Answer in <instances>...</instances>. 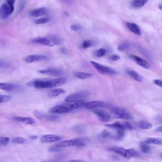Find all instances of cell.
<instances>
[{"label":"cell","mask_w":162,"mask_h":162,"mask_svg":"<svg viewBox=\"0 0 162 162\" xmlns=\"http://www.w3.org/2000/svg\"><path fill=\"white\" fill-rule=\"evenodd\" d=\"M66 82V80L64 78L52 80L39 79L28 82L27 85L38 89L48 88L62 85Z\"/></svg>","instance_id":"6da1fadb"},{"label":"cell","mask_w":162,"mask_h":162,"mask_svg":"<svg viewBox=\"0 0 162 162\" xmlns=\"http://www.w3.org/2000/svg\"><path fill=\"white\" fill-rule=\"evenodd\" d=\"M6 3L2 4L0 8V17L3 19H7L13 13L14 10L15 1H7Z\"/></svg>","instance_id":"7a4b0ae2"},{"label":"cell","mask_w":162,"mask_h":162,"mask_svg":"<svg viewBox=\"0 0 162 162\" xmlns=\"http://www.w3.org/2000/svg\"><path fill=\"white\" fill-rule=\"evenodd\" d=\"M86 139L83 138H77L67 140L59 143L56 146L60 148L73 146L83 147L86 145Z\"/></svg>","instance_id":"3957f363"},{"label":"cell","mask_w":162,"mask_h":162,"mask_svg":"<svg viewBox=\"0 0 162 162\" xmlns=\"http://www.w3.org/2000/svg\"><path fill=\"white\" fill-rule=\"evenodd\" d=\"M111 112L113 116L117 118L132 120L134 117L130 112L126 110L119 107L112 108Z\"/></svg>","instance_id":"277c9868"},{"label":"cell","mask_w":162,"mask_h":162,"mask_svg":"<svg viewBox=\"0 0 162 162\" xmlns=\"http://www.w3.org/2000/svg\"><path fill=\"white\" fill-rule=\"evenodd\" d=\"M90 62L97 71L101 74L116 75L118 74L117 72L111 68L93 61H91Z\"/></svg>","instance_id":"5b68a950"},{"label":"cell","mask_w":162,"mask_h":162,"mask_svg":"<svg viewBox=\"0 0 162 162\" xmlns=\"http://www.w3.org/2000/svg\"><path fill=\"white\" fill-rule=\"evenodd\" d=\"M87 91H83L77 92L68 96L65 99L66 102L83 101L89 96Z\"/></svg>","instance_id":"8992f818"},{"label":"cell","mask_w":162,"mask_h":162,"mask_svg":"<svg viewBox=\"0 0 162 162\" xmlns=\"http://www.w3.org/2000/svg\"><path fill=\"white\" fill-rule=\"evenodd\" d=\"M33 114L38 119L41 120L54 122L60 119V117L58 115L46 114L37 111H34Z\"/></svg>","instance_id":"52a82bcc"},{"label":"cell","mask_w":162,"mask_h":162,"mask_svg":"<svg viewBox=\"0 0 162 162\" xmlns=\"http://www.w3.org/2000/svg\"><path fill=\"white\" fill-rule=\"evenodd\" d=\"M39 72L41 74L53 77H60L63 74V71L60 68H50L40 70Z\"/></svg>","instance_id":"ba28073f"},{"label":"cell","mask_w":162,"mask_h":162,"mask_svg":"<svg viewBox=\"0 0 162 162\" xmlns=\"http://www.w3.org/2000/svg\"><path fill=\"white\" fill-rule=\"evenodd\" d=\"M107 150L119 154L128 159H130V150L129 149H127L122 147L112 146L107 149Z\"/></svg>","instance_id":"9c48e42d"},{"label":"cell","mask_w":162,"mask_h":162,"mask_svg":"<svg viewBox=\"0 0 162 162\" xmlns=\"http://www.w3.org/2000/svg\"><path fill=\"white\" fill-rule=\"evenodd\" d=\"M32 41L36 44L46 46L52 47L55 45L53 42L51 36L48 37L35 38L32 39Z\"/></svg>","instance_id":"30bf717a"},{"label":"cell","mask_w":162,"mask_h":162,"mask_svg":"<svg viewBox=\"0 0 162 162\" xmlns=\"http://www.w3.org/2000/svg\"><path fill=\"white\" fill-rule=\"evenodd\" d=\"M94 114L95 115L100 121L105 122L109 121L110 116L109 113L106 111L100 109H97L93 111Z\"/></svg>","instance_id":"8fae6325"},{"label":"cell","mask_w":162,"mask_h":162,"mask_svg":"<svg viewBox=\"0 0 162 162\" xmlns=\"http://www.w3.org/2000/svg\"><path fill=\"white\" fill-rule=\"evenodd\" d=\"M48 56L42 55H30L27 56L25 59V61L29 63H32L39 61H46L49 60Z\"/></svg>","instance_id":"7c38bea8"},{"label":"cell","mask_w":162,"mask_h":162,"mask_svg":"<svg viewBox=\"0 0 162 162\" xmlns=\"http://www.w3.org/2000/svg\"><path fill=\"white\" fill-rule=\"evenodd\" d=\"M71 111L64 104H62L57 105L49 109V112L51 113L63 114V113L68 112Z\"/></svg>","instance_id":"4fadbf2b"},{"label":"cell","mask_w":162,"mask_h":162,"mask_svg":"<svg viewBox=\"0 0 162 162\" xmlns=\"http://www.w3.org/2000/svg\"><path fill=\"white\" fill-rule=\"evenodd\" d=\"M105 103L99 101H95L86 103L84 106L88 109H94L97 108L105 107L107 106Z\"/></svg>","instance_id":"5bb4252c"},{"label":"cell","mask_w":162,"mask_h":162,"mask_svg":"<svg viewBox=\"0 0 162 162\" xmlns=\"http://www.w3.org/2000/svg\"><path fill=\"white\" fill-rule=\"evenodd\" d=\"M62 137L54 135H47L43 136L41 138V141L43 143H49L60 141Z\"/></svg>","instance_id":"9a60e30c"},{"label":"cell","mask_w":162,"mask_h":162,"mask_svg":"<svg viewBox=\"0 0 162 162\" xmlns=\"http://www.w3.org/2000/svg\"><path fill=\"white\" fill-rule=\"evenodd\" d=\"M85 102L83 101L66 102L63 104L71 111L72 110L84 106Z\"/></svg>","instance_id":"2e32d148"},{"label":"cell","mask_w":162,"mask_h":162,"mask_svg":"<svg viewBox=\"0 0 162 162\" xmlns=\"http://www.w3.org/2000/svg\"><path fill=\"white\" fill-rule=\"evenodd\" d=\"M130 56L135 62L140 66L145 69H149V65L148 63L141 58L133 55H130Z\"/></svg>","instance_id":"e0dca14e"},{"label":"cell","mask_w":162,"mask_h":162,"mask_svg":"<svg viewBox=\"0 0 162 162\" xmlns=\"http://www.w3.org/2000/svg\"><path fill=\"white\" fill-rule=\"evenodd\" d=\"M126 25L129 30L134 33L138 35L141 34V30L137 24L127 22Z\"/></svg>","instance_id":"ac0fdd59"},{"label":"cell","mask_w":162,"mask_h":162,"mask_svg":"<svg viewBox=\"0 0 162 162\" xmlns=\"http://www.w3.org/2000/svg\"><path fill=\"white\" fill-rule=\"evenodd\" d=\"M14 119L17 121L25 123L28 125H32L34 123L33 119L28 117H13Z\"/></svg>","instance_id":"d6986e66"},{"label":"cell","mask_w":162,"mask_h":162,"mask_svg":"<svg viewBox=\"0 0 162 162\" xmlns=\"http://www.w3.org/2000/svg\"><path fill=\"white\" fill-rule=\"evenodd\" d=\"M142 142L146 144H154L161 145L162 144V139L160 138H148L145 139Z\"/></svg>","instance_id":"ffe728a7"},{"label":"cell","mask_w":162,"mask_h":162,"mask_svg":"<svg viewBox=\"0 0 162 162\" xmlns=\"http://www.w3.org/2000/svg\"><path fill=\"white\" fill-rule=\"evenodd\" d=\"M47 9L44 7L35 10L31 13V15L34 17H39L45 14L47 12Z\"/></svg>","instance_id":"44dd1931"},{"label":"cell","mask_w":162,"mask_h":162,"mask_svg":"<svg viewBox=\"0 0 162 162\" xmlns=\"http://www.w3.org/2000/svg\"><path fill=\"white\" fill-rule=\"evenodd\" d=\"M17 85L12 84L0 82V89L7 91H12L17 87Z\"/></svg>","instance_id":"7402d4cb"},{"label":"cell","mask_w":162,"mask_h":162,"mask_svg":"<svg viewBox=\"0 0 162 162\" xmlns=\"http://www.w3.org/2000/svg\"><path fill=\"white\" fill-rule=\"evenodd\" d=\"M74 76L81 79H86L90 78L93 76V74L90 73H86L81 72H77L74 74Z\"/></svg>","instance_id":"603a6c76"},{"label":"cell","mask_w":162,"mask_h":162,"mask_svg":"<svg viewBox=\"0 0 162 162\" xmlns=\"http://www.w3.org/2000/svg\"><path fill=\"white\" fill-rule=\"evenodd\" d=\"M128 74L130 75L134 80L138 82H141L142 80V77L137 72L132 70H128L127 71Z\"/></svg>","instance_id":"cb8c5ba5"},{"label":"cell","mask_w":162,"mask_h":162,"mask_svg":"<svg viewBox=\"0 0 162 162\" xmlns=\"http://www.w3.org/2000/svg\"><path fill=\"white\" fill-rule=\"evenodd\" d=\"M144 0H135L132 1L131 3L132 6L134 7L138 8L142 7L147 2Z\"/></svg>","instance_id":"d4e9b609"},{"label":"cell","mask_w":162,"mask_h":162,"mask_svg":"<svg viewBox=\"0 0 162 162\" xmlns=\"http://www.w3.org/2000/svg\"><path fill=\"white\" fill-rule=\"evenodd\" d=\"M65 93V91L61 88H58L50 91L48 95L50 97H54Z\"/></svg>","instance_id":"484cf974"},{"label":"cell","mask_w":162,"mask_h":162,"mask_svg":"<svg viewBox=\"0 0 162 162\" xmlns=\"http://www.w3.org/2000/svg\"><path fill=\"white\" fill-rule=\"evenodd\" d=\"M105 126L107 127L114 129H116V130L121 129L125 130L123 129L122 124L118 122H116L112 124H106Z\"/></svg>","instance_id":"4316f807"},{"label":"cell","mask_w":162,"mask_h":162,"mask_svg":"<svg viewBox=\"0 0 162 162\" xmlns=\"http://www.w3.org/2000/svg\"><path fill=\"white\" fill-rule=\"evenodd\" d=\"M139 127L143 129H149L152 128L153 126L152 124L145 121H142L138 123Z\"/></svg>","instance_id":"83f0119b"},{"label":"cell","mask_w":162,"mask_h":162,"mask_svg":"<svg viewBox=\"0 0 162 162\" xmlns=\"http://www.w3.org/2000/svg\"><path fill=\"white\" fill-rule=\"evenodd\" d=\"M116 130L117 131V136L113 137V138L117 140H122L125 136V130L121 129H118Z\"/></svg>","instance_id":"f1b7e54d"},{"label":"cell","mask_w":162,"mask_h":162,"mask_svg":"<svg viewBox=\"0 0 162 162\" xmlns=\"http://www.w3.org/2000/svg\"><path fill=\"white\" fill-rule=\"evenodd\" d=\"M140 147L142 152L144 154H148L150 152V148L149 146L142 142L140 144Z\"/></svg>","instance_id":"f546056e"},{"label":"cell","mask_w":162,"mask_h":162,"mask_svg":"<svg viewBox=\"0 0 162 162\" xmlns=\"http://www.w3.org/2000/svg\"><path fill=\"white\" fill-rule=\"evenodd\" d=\"M73 130L79 134H83L85 132V127L82 125H77L73 127Z\"/></svg>","instance_id":"4dcf8cb0"},{"label":"cell","mask_w":162,"mask_h":162,"mask_svg":"<svg viewBox=\"0 0 162 162\" xmlns=\"http://www.w3.org/2000/svg\"><path fill=\"white\" fill-rule=\"evenodd\" d=\"M129 43L126 42L122 43L117 47V50L120 51H123L127 50L129 48Z\"/></svg>","instance_id":"1f68e13d"},{"label":"cell","mask_w":162,"mask_h":162,"mask_svg":"<svg viewBox=\"0 0 162 162\" xmlns=\"http://www.w3.org/2000/svg\"><path fill=\"white\" fill-rule=\"evenodd\" d=\"M93 42L90 40H85L82 43V47L84 49L88 48L93 45Z\"/></svg>","instance_id":"d6a6232c"},{"label":"cell","mask_w":162,"mask_h":162,"mask_svg":"<svg viewBox=\"0 0 162 162\" xmlns=\"http://www.w3.org/2000/svg\"><path fill=\"white\" fill-rule=\"evenodd\" d=\"M50 20V19L49 18H42L36 20L35 23L37 25H41L49 22Z\"/></svg>","instance_id":"836d02e7"},{"label":"cell","mask_w":162,"mask_h":162,"mask_svg":"<svg viewBox=\"0 0 162 162\" xmlns=\"http://www.w3.org/2000/svg\"><path fill=\"white\" fill-rule=\"evenodd\" d=\"M122 124L124 130H129L131 131L132 130L133 126L130 123L126 122Z\"/></svg>","instance_id":"e575fe53"},{"label":"cell","mask_w":162,"mask_h":162,"mask_svg":"<svg viewBox=\"0 0 162 162\" xmlns=\"http://www.w3.org/2000/svg\"><path fill=\"white\" fill-rule=\"evenodd\" d=\"M11 98V96L10 95H0V103L7 102Z\"/></svg>","instance_id":"d590c367"},{"label":"cell","mask_w":162,"mask_h":162,"mask_svg":"<svg viewBox=\"0 0 162 162\" xmlns=\"http://www.w3.org/2000/svg\"><path fill=\"white\" fill-rule=\"evenodd\" d=\"M106 51L103 48H101L97 50L96 53V56L98 57H101L104 56L106 54Z\"/></svg>","instance_id":"8d00e7d4"},{"label":"cell","mask_w":162,"mask_h":162,"mask_svg":"<svg viewBox=\"0 0 162 162\" xmlns=\"http://www.w3.org/2000/svg\"><path fill=\"white\" fill-rule=\"evenodd\" d=\"M100 136L101 137L104 138L113 137L111 133L106 130L102 132L100 135Z\"/></svg>","instance_id":"74e56055"},{"label":"cell","mask_w":162,"mask_h":162,"mask_svg":"<svg viewBox=\"0 0 162 162\" xmlns=\"http://www.w3.org/2000/svg\"><path fill=\"white\" fill-rule=\"evenodd\" d=\"M13 142L16 144H23L25 142V140L22 137H17L14 138L12 140Z\"/></svg>","instance_id":"f35d334b"},{"label":"cell","mask_w":162,"mask_h":162,"mask_svg":"<svg viewBox=\"0 0 162 162\" xmlns=\"http://www.w3.org/2000/svg\"><path fill=\"white\" fill-rule=\"evenodd\" d=\"M10 66V64L8 62L0 60V68H8Z\"/></svg>","instance_id":"ab89813d"},{"label":"cell","mask_w":162,"mask_h":162,"mask_svg":"<svg viewBox=\"0 0 162 162\" xmlns=\"http://www.w3.org/2000/svg\"><path fill=\"white\" fill-rule=\"evenodd\" d=\"M9 139L5 137H0V146H5L9 143Z\"/></svg>","instance_id":"60d3db41"},{"label":"cell","mask_w":162,"mask_h":162,"mask_svg":"<svg viewBox=\"0 0 162 162\" xmlns=\"http://www.w3.org/2000/svg\"><path fill=\"white\" fill-rule=\"evenodd\" d=\"M61 148H58L56 146H53L49 148L48 150L51 152H60L62 150Z\"/></svg>","instance_id":"b9f144b4"},{"label":"cell","mask_w":162,"mask_h":162,"mask_svg":"<svg viewBox=\"0 0 162 162\" xmlns=\"http://www.w3.org/2000/svg\"><path fill=\"white\" fill-rule=\"evenodd\" d=\"M70 28L73 31H78L82 29V27L80 26L72 25L70 26Z\"/></svg>","instance_id":"7bdbcfd3"},{"label":"cell","mask_w":162,"mask_h":162,"mask_svg":"<svg viewBox=\"0 0 162 162\" xmlns=\"http://www.w3.org/2000/svg\"><path fill=\"white\" fill-rule=\"evenodd\" d=\"M120 59V57L117 55H112L111 56L110 59L111 61H116Z\"/></svg>","instance_id":"ee69618b"},{"label":"cell","mask_w":162,"mask_h":162,"mask_svg":"<svg viewBox=\"0 0 162 162\" xmlns=\"http://www.w3.org/2000/svg\"><path fill=\"white\" fill-rule=\"evenodd\" d=\"M153 83L159 86L160 88H162V81L161 80H154L153 81Z\"/></svg>","instance_id":"f6af8a7d"},{"label":"cell","mask_w":162,"mask_h":162,"mask_svg":"<svg viewBox=\"0 0 162 162\" xmlns=\"http://www.w3.org/2000/svg\"><path fill=\"white\" fill-rule=\"evenodd\" d=\"M69 162H87L82 160H75L69 161Z\"/></svg>","instance_id":"bcb514c9"},{"label":"cell","mask_w":162,"mask_h":162,"mask_svg":"<svg viewBox=\"0 0 162 162\" xmlns=\"http://www.w3.org/2000/svg\"><path fill=\"white\" fill-rule=\"evenodd\" d=\"M155 131L158 132H162V127L161 126H159L156 128L155 129Z\"/></svg>","instance_id":"7dc6e473"},{"label":"cell","mask_w":162,"mask_h":162,"mask_svg":"<svg viewBox=\"0 0 162 162\" xmlns=\"http://www.w3.org/2000/svg\"><path fill=\"white\" fill-rule=\"evenodd\" d=\"M61 51L62 53L63 54H67V51L66 50V49H65V48H62Z\"/></svg>","instance_id":"c3c4849f"},{"label":"cell","mask_w":162,"mask_h":162,"mask_svg":"<svg viewBox=\"0 0 162 162\" xmlns=\"http://www.w3.org/2000/svg\"><path fill=\"white\" fill-rule=\"evenodd\" d=\"M112 158L113 159H114L115 160H120V158H119L117 156H112Z\"/></svg>","instance_id":"681fc988"},{"label":"cell","mask_w":162,"mask_h":162,"mask_svg":"<svg viewBox=\"0 0 162 162\" xmlns=\"http://www.w3.org/2000/svg\"><path fill=\"white\" fill-rule=\"evenodd\" d=\"M30 138L32 139L36 140L37 139L38 137L36 136H32L30 137Z\"/></svg>","instance_id":"f907efd6"},{"label":"cell","mask_w":162,"mask_h":162,"mask_svg":"<svg viewBox=\"0 0 162 162\" xmlns=\"http://www.w3.org/2000/svg\"><path fill=\"white\" fill-rule=\"evenodd\" d=\"M158 7L160 10H161L162 8V4H160L158 5Z\"/></svg>","instance_id":"816d5d0a"}]
</instances>
